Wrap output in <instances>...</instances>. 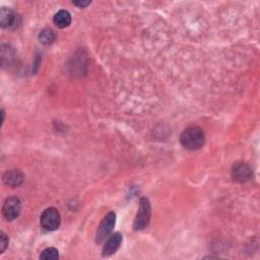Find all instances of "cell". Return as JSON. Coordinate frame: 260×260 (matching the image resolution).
I'll list each match as a JSON object with an SVG mask.
<instances>
[{
  "mask_svg": "<svg viewBox=\"0 0 260 260\" xmlns=\"http://www.w3.org/2000/svg\"><path fill=\"white\" fill-rule=\"evenodd\" d=\"M182 145L188 150L200 149L204 145L205 133L198 126L187 127L180 136Z\"/></svg>",
  "mask_w": 260,
  "mask_h": 260,
  "instance_id": "1",
  "label": "cell"
},
{
  "mask_svg": "<svg viewBox=\"0 0 260 260\" xmlns=\"http://www.w3.org/2000/svg\"><path fill=\"white\" fill-rule=\"evenodd\" d=\"M150 217H151V207L149 201L146 197H143L140 202L139 211H137V215L134 220V224H133L134 230L139 231L144 229L149 224Z\"/></svg>",
  "mask_w": 260,
  "mask_h": 260,
  "instance_id": "2",
  "label": "cell"
},
{
  "mask_svg": "<svg viewBox=\"0 0 260 260\" xmlns=\"http://www.w3.org/2000/svg\"><path fill=\"white\" fill-rule=\"evenodd\" d=\"M40 223L42 228L45 229L46 231L51 232L57 230L61 224V217L59 211L54 207H50L44 210L40 218Z\"/></svg>",
  "mask_w": 260,
  "mask_h": 260,
  "instance_id": "3",
  "label": "cell"
},
{
  "mask_svg": "<svg viewBox=\"0 0 260 260\" xmlns=\"http://www.w3.org/2000/svg\"><path fill=\"white\" fill-rule=\"evenodd\" d=\"M115 220H116V216L113 211H110L108 215L103 219V221L101 222L98 228L97 236H96V242L98 244L102 243L103 241H105L106 238L109 237L115 226Z\"/></svg>",
  "mask_w": 260,
  "mask_h": 260,
  "instance_id": "4",
  "label": "cell"
},
{
  "mask_svg": "<svg viewBox=\"0 0 260 260\" xmlns=\"http://www.w3.org/2000/svg\"><path fill=\"white\" fill-rule=\"evenodd\" d=\"M21 209H22L21 201L18 197L11 196L6 198V201L4 202L2 212L4 218L7 221H13L20 216Z\"/></svg>",
  "mask_w": 260,
  "mask_h": 260,
  "instance_id": "5",
  "label": "cell"
},
{
  "mask_svg": "<svg viewBox=\"0 0 260 260\" xmlns=\"http://www.w3.org/2000/svg\"><path fill=\"white\" fill-rule=\"evenodd\" d=\"M122 235L120 233H115L111 235L106 241L103 247V256H110L114 254L121 246Z\"/></svg>",
  "mask_w": 260,
  "mask_h": 260,
  "instance_id": "6",
  "label": "cell"
},
{
  "mask_svg": "<svg viewBox=\"0 0 260 260\" xmlns=\"http://www.w3.org/2000/svg\"><path fill=\"white\" fill-rule=\"evenodd\" d=\"M251 175H252V171L249 166L246 164L243 163L237 164L233 168L232 177L236 182H240V183L246 182L251 178Z\"/></svg>",
  "mask_w": 260,
  "mask_h": 260,
  "instance_id": "7",
  "label": "cell"
},
{
  "mask_svg": "<svg viewBox=\"0 0 260 260\" xmlns=\"http://www.w3.org/2000/svg\"><path fill=\"white\" fill-rule=\"evenodd\" d=\"M24 181V175L20 170H8L3 175V182L5 185L15 188L20 186Z\"/></svg>",
  "mask_w": 260,
  "mask_h": 260,
  "instance_id": "8",
  "label": "cell"
},
{
  "mask_svg": "<svg viewBox=\"0 0 260 260\" xmlns=\"http://www.w3.org/2000/svg\"><path fill=\"white\" fill-rule=\"evenodd\" d=\"M53 22L56 27L64 29L71 24V15L67 10H59L57 13H55Z\"/></svg>",
  "mask_w": 260,
  "mask_h": 260,
  "instance_id": "9",
  "label": "cell"
},
{
  "mask_svg": "<svg viewBox=\"0 0 260 260\" xmlns=\"http://www.w3.org/2000/svg\"><path fill=\"white\" fill-rule=\"evenodd\" d=\"M15 15L13 11L9 8L2 7L0 10V24L2 28H8L14 24Z\"/></svg>",
  "mask_w": 260,
  "mask_h": 260,
  "instance_id": "10",
  "label": "cell"
},
{
  "mask_svg": "<svg viewBox=\"0 0 260 260\" xmlns=\"http://www.w3.org/2000/svg\"><path fill=\"white\" fill-rule=\"evenodd\" d=\"M39 39H40L41 43H43L45 45H49L55 40V35H54L52 29H45L40 33Z\"/></svg>",
  "mask_w": 260,
  "mask_h": 260,
  "instance_id": "11",
  "label": "cell"
},
{
  "mask_svg": "<svg viewBox=\"0 0 260 260\" xmlns=\"http://www.w3.org/2000/svg\"><path fill=\"white\" fill-rule=\"evenodd\" d=\"M40 258L41 259H44V260H57V259H59L58 250L55 249V248H53V247L46 248L41 253Z\"/></svg>",
  "mask_w": 260,
  "mask_h": 260,
  "instance_id": "12",
  "label": "cell"
},
{
  "mask_svg": "<svg viewBox=\"0 0 260 260\" xmlns=\"http://www.w3.org/2000/svg\"><path fill=\"white\" fill-rule=\"evenodd\" d=\"M7 246H8L7 236L3 232H0V251H1V253H3L6 250Z\"/></svg>",
  "mask_w": 260,
  "mask_h": 260,
  "instance_id": "13",
  "label": "cell"
},
{
  "mask_svg": "<svg viewBox=\"0 0 260 260\" xmlns=\"http://www.w3.org/2000/svg\"><path fill=\"white\" fill-rule=\"evenodd\" d=\"M72 3L76 6H79L80 8H85L90 4V1H74Z\"/></svg>",
  "mask_w": 260,
  "mask_h": 260,
  "instance_id": "14",
  "label": "cell"
}]
</instances>
